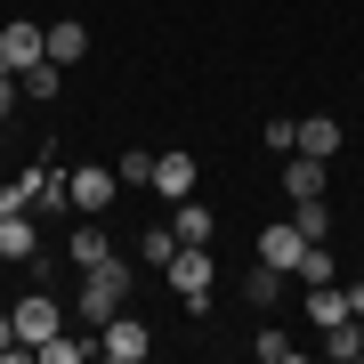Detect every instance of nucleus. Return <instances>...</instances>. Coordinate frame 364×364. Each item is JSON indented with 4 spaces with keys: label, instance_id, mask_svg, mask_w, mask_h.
I'll list each match as a JSON object with an SVG mask.
<instances>
[{
    "label": "nucleus",
    "instance_id": "f257e3e1",
    "mask_svg": "<svg viewBox=\"0 0 364 364\" xmlns=\"http://www.w3.org/2000/svg\"><path fill=\"white\" fill-rule=\"evenodd\" d=\"M122 299H130V267H122V259H97V267H81V316H90V324L122 316Z\"/></svg>",
    "mask_w": 364,
    "mask_h": 364
},
{
    "label": "nucleus",
    "instance_id": "f03ea898",
    "mask_svg": "<svg viewBox=\"0 0 364 364\" xmlns=\"http://www.w3.org/2000/svg\"><path fill=\"white\" fill-rule=\"evenodd\" d=\"M97 356H105V364H146V356H154V332L122 308V316H105V324H97Z\"/></svg>",
    "mask_w": 364,
    "mask_h": 364
},
{
    "label": "nucleus",
    "instance_id": "7ed1b4c3",
    "mask_svg": "<svg viewBox=\"0 0 364 364\" xmlns=\"http://www.w3.org/2000/svg\"><path fill=\"white\" fill-rule=\"evenodd\" d=\"M9 316H16V340H25V348H41V340H57V332H65V308H57L49 291H25Z\"/></svg>",
    "mask_w": 364,
    "mask_h": 364
},
{
    "label": "nucleus",
    "instance_id": "20e7f679",
    "mask_svg": "<svg viewBox=\"0 0 364 364\" xmlns=\"http://www.w3.org/2000/svg\"><path fill=\"white\" fill-rule=\"evenodd\" d=\"M195 186H203V162L186 154V146H170V154H154V195H162V210H170V203H186Z\"/></svg>",
    "mask_w": 364,
    "mask_h": 364
},
{
    "label": "nucleus",
    "instance_id": "39448f33",
    "mask_svg": "<svg viewBox=\"0 0 364 364\" xmlns=\"http://www.w3.org/2000/svg\"><path fill=\"white\" fill-rule=\"evenodd\" d=\"M210 275H219L210 267V243H178L170 251V291L178 299H210Z\"/></svg>",
    "mask_w": 364,
    "mask_h": 364
},
{
    "label": "nucleus",
    "instance_id": "423d86ee",
    "mask_svg": "<svg viewBox=\"0 0 364 364\" xmlns=\"http://www.w3.org/2000/svg\"><path fill=\"white\" fill-rule=\"evenodd\" d=\"M41 57H49V25H33V16H9V25H0V65H41Z\"/></svg>",
    "mask_w": 364,
    "mask_h": 364
},
{
    "label": "nucleus",
    "instance_id": "0eeeda50",
    "mask_svg": "<svg viewBox=\"0 0 364 364\" xmlns=\"http://www.w3.org/2000/svg\"><path fill=\"white\" fill-rule=\"evenodd\" d=\"M284 195L291 203H316V195H332V162H316V154H284Z\"/></svg>",
    "mask_w": 364,
    "mask_h": 364
},
{
    "label": "nucleus",
    "instance_id": "6e6552de",
    "mask_svg": "<svg viewBox=\"0 0 364 364\" xmlns=\"http://www.w3.org/2000/svg\"><path fill=\"white\" fill-rule=\"evenodd\" d=\"M25 178V195L41 210H73V170H49V162H33V170H16Z\"/></svg>",
    "mask_w": 364,
    "mask_h": 364
},
{
    "label": "nucleus",
    "instance_id": "1a4fd4ad",
    "mask_svg": "<svg viewBox=\"0 0 364 364\" xmlns=\"http://www.w3.org/2000/svg\"><path fill=\"white\" fill-rule=\"evenodd\" d=\"M299 291H308V324L316 332H340V324H348V284H299Z\"/></svg>",
    "mask_w": 364,
    "mask_h": 364
},
{
    "label": "nucleus",
    "instance_id": "9d476101",
    "mask_svg": "<svg viewBox=\"0 0 364 364\" xmlns=\"http://www.w3.org/2000/svg\"><path fill=\"white\" fill-rule=\"evenodd\" d=\"M41 251V235H33V210H0V259L9 267H25Z\"/></svg>",
    "mask_w": 364,
    "mask_h": 364
},
{
    "label": "nucleus",
    "instance_id": "9b49d317",
    "mask_svg": "<svg viewBox=\"0 0 364 364\" xmlns=\"http://www.w3.org/2000/svg\"><path fill=\"white\" fill-rule=\"evenodd\" d=\"M114 195H122V178H114V170H73V210H81V219H97Z\"/></svg>",
    "mask_w": 364,
    "mask_h": 364
},
{
    "label": "nucleus",
    "instance_id": "f8f14e48",
    "mask_svg": "<svg viewBox=\"0 0 364 364\" xmlns=\"http://www.w3.org/2000/svg\"><path fill=\"white\" fill-rule=\"evenodd\" d=\"M299 243H308V235H299L291 219H275V227H259V259H267V267H284V275L299 267Z\"/></svg>",
    "mask_w": 364,
    "mask_h": 364
},
{
    "label": "nucleus",
    "instance_id": "ddd939ff",
    "mask_svg": "<svg viewBox=\"0 0 364 364\" xmlns=\"http://www.w3.org/2000/svg\"><path fill=\"white\" fill-rule=\"evenodd\" d=\"M170 227H178V243H210V235H219V219H210V203H170Z\"/></svg>",
    "mask_w": 364,
    "mask_h": 364
},
{
    "label": "nucleus",
    "instance_id": "4468645a",
    "mask_svg": "<svg viewBox=\"0 0 364 364\" xmlns=\"http://www.w3.org/2000/svg\"><path fill=\"white\" fill-rule=\"evenodd\" d=\"M49 57H57V65H81V57H90V25L57 16V25H49Z\"/></svg>",
    "mask_w": 364,
    "mask_h": 364
},
{
    "label": "nucleus",
    "instance_id": "2eb2a0df",
    "mask_svg": "<svg viewBox=\"0 0 364 364\" xmlns=\"http://www.w3.org/2000/svg\"><path fill=\"white\" fill-rule=\"evenodd\" d=\"M299 154L332 162V154H340V122H332V114H308V122H299Z\"/></svg>",
    "mask_w": 364,
    "mask_h": 364
},
{
    "label": "nucleus",
    "instance_id": "dca6fc26",
    "mask_svg": "<svg viewBox=\"0 0 364 364\" xmlns=\"http://www.w3.org/2000/svg\"><path fill=\"white\" fill-rule=\"evenodd\" d=\"M65 251H73V267H97V259H114V243H105V227H97V219H81V227L65 235Z\"/></svg>",
    "mask_w": 364,
    "mask_h": 364
},
{
    "label": "nucleus",
    "instance_id": "f3484780",
    "mask_svg": "<svg viewBox=\"0 0 364 364\" xmlns=\"http://www.w3.org/2000/svg\"><path fill=\"white\" fill-rule=\"evenodd\" d=\"M16 81H25V97H33V105H49L57 90H65V65H57V57H41V65H25Z\"/></svg>",
    "mask_w": 364,
    "mask_h": 364
},
{
    "label": "nucleus",
    "instance_id": "a211bd4d",
    "mask_svg": "<svg viewBox=\"0 0 364 364\" xmlns=\"http://www.w3.org/2000/svg\"><path fill=\"white\" fill-rule=\"evenodd\" d=\"M299 284H332V275H340V259H332V243H299Z\"/></svg>",
    "mask_w": 364,
    "mask_h": 364
},
{
    "label": "nucleus",
    "instance_id": "6ab92c4d",
    "mask_svg": "<svg viewBox=\"0 0 364 364\" xmlns=\"http://www.w3.org/2000/svg\"><path fill=\"white\" fill-rule=\"evenodd\" d=\"M170 251H178V227H170V219H154V227L138 235V259L146 267H170Z\"/></svg>",
    "mask_w": 364,
    "mask_h": 364
},
{
    "label": "nucleus",
    "instance_id": "aec40b11",
    "mask_svg": "<svg viewBox=\"0 0 364 364\" xmlns=\"http://www.w3.org/2000/svg\"><path fill=\"white\" fill-rule=\"evenodd\" d=\"M291 227L308 235V243H324V235H332V210H324V195H316V203H291Z\"/></svg>",
    "mask_w": 364,
    "mask_h": 364
},
{
    "label": "nucleus",
    "instance_id": "412c9836",
    "mask_svg": "<svg viewBox=\"0 0 364 364\" xmlns=\"http://www.w3.org/2000/svg\"><path fill=\"white\" fill-rule=\"evenodd\" d=\"M33 356L41 364H81V356H97V340H65V332H57V340H41Z\"/></svg>",
    "mask_w": 364,
    "mask_h": 364
},
{
    "label": "nucleus",
    "instance_id": "4be33fe9",
    "mask_svg": "<svg viewBox=\"0 0 364 364\" xmlns=\"http://www.w3.org/2000/svg\"><path fill=\"white\" fill-rule=\"evenodd\" d=\"M243 299H251V308H275V299H284V267H267V259H259V275L243 284Z\"/></svg>",
    "mask_w": 364,
    "mask_h": 364
},
{
    "label": "nucleus",
    "instance_id": "5701e85b",
    "mask_svg": "<svg viewBox=\"0 0 364 364\" xmlns=\"http://www.w3.org/2000/svg\"><path fill=\"white\" fill-rule=\"evenodd\" d=\"M114 178H122V186H154V154H146V146H130V154L114 162Z\"/></svg>",
    "mask_w": 364,
    "mask_h": 364
},
{
    "label": "nucleus",
    "instance_id": "b1692460",
    "mask_svg": "<svg viewBox=\"0 0 364 364\" xmlns=\"http://www.w3.org/2000/svg\"><path fill=\"white\" fill-rule=\"evenodd\" d=\"M324 356H340V364H356V356H364V332H356V316H348L340 332H324Z\"/></svg>",
    "mask_w": 364,
    "mask_h": 364
},
{
    "label": "nucleus",
    "instance_id": "393cba45",
    "mask_svg": "<svg viewBox=\"0 0 364 364\" xmlns=\"http://www.w3.org/2000/svg\"><path fill=\"white\" fill-rule=\"evenodd\" d=\"M259 356H267V364H291V332L267 324V332H259Z\"/></svg>",
    "mask_w": 364,
    "mask_h": 364
},
{
    "label": "nucleus",
    "instance_id": "a878e982",
    "mask_svg": "<svg viewBox=\"0 0 364 364\" xmlns=\"http://www.w3.org/2000/svg\"><path fill=\"white\" fill-rule=\"evenodd\" d=\"M267 146H275V154H291V146H299V122L275 114V122H267Z\"/></svg>",
    "mask_w": 364,
    "mask_h": 364
},
{
    "label": "nucleus",
    "instance_id": "bb28decb",
    "mask_svg": "<svg viewBox=\"0 0 364 364\" xmlns=\"http://www.w3.org/2000/svg\"><path fill=\"white\" fill-rule=\"evenodd\" d=\"M16 97H25V81H16V65H0V114H9Z\"/></svg>",
    "mask_w": 364,
    "mask_h": 364
},
{
    "label": "nucleus",
    "instance_id": "cd10ccee",
    "mask_svg": "<svg viewBox=\"0 0 364 364\" xmlns=\"http://www.w3.org/2000/svg\"><path fill=\"white\" fill-rule=\"evenodd\" d=\"M25 340H16V316H0V356H16Z\"/></svg>",
    "mask_w": 364,
    "mask_h": 364
},
{
    "label": "nucleus",
    "instance_id": "c85d7f7f",
    "mask_svg": "<svg viewBox=\"0 0 364 364\" xmlns=\"http://www.w3.org/2000/svg\"><path fill=\"white\" fill-rule=\"evenodd\" d=\"M348 308H356V316H364V275H356V284H348Z\"/></svg>",
    "mask_w": 364,
    "mask_h": 364
},
{
    "label": "nucleus",
    "instance_id": "c756f323",
    "mask_svg": "<svg viewBox=\"0 0 364 364\" xmlns=\"http://www.w3.org/2000/svg\"><path fill=\"white\" fill-rule=\"evenodd\" d=\"M356 332H364V316H356Z\"/></svg>",
    "mask_w": 364,
    "mask_h": 364
}]
</instances>
